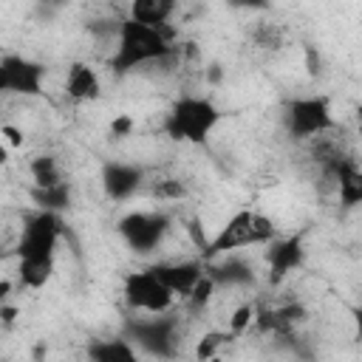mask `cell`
I'll use <instances>...</instances> for the list:
<instances>
[{"instance_id": "6", "label": "cell", "mask_w": 362, "mask_h": 362, "mask_svg": "<svg viewBox=\"0 0 362 362\" xmlns=\"http://www.w3.org/2000/svg\"><path fill=\"white\" fill-rule=\"evenodd\" d=\"M124 303L133 308V311H141V314H161V311H170L173 300L178 297L158 274H153L150 269H139V272H130L124 277Z\"/></svg>"}, {"instance_id": "30", "label": "cell", "mask_w": 362, "mask_h": 362, "mask_svg": "<svg viewBox=\"0 0 362 362\" xmlns=\"http://www.w3.org/2000/svg\"><path fill=\"white\" fill-rule=\"evenodd\" d=\"M0 317H3V322H6V325H11V322H14V317H17V308L3 305V308H0Z\"/></svg>"}, {"instance_id": "27", "label": "cell", "mask_w": 362, "mask_h": 362, "mask_svg": "<svg viewBox=\"0 0 362 362\" xmlns=\"http://www.w3.org/2000/svg\"><path fill=\"white\" fill-rule=\"evenodd\" d=\"M229 6L235 8H249V11H260V8H269V0H226Z\"/></svg>"}, {"instance_id": "32", "label": "cell", "mask_w": 362, "mask_h": 362, "mask_svg": "<svg viewBox=\"0 0 362 362\" xmlns=\"http://www.w3.org/2000/svg\"><path fill=\"white\" fill-rule=\"evenodd\" d=\"M48 3H62V0H48Z\"/></svg>"}, {"instance_id": "17", "label": "cell", "mask_w": 362, "mask_h": 362, "mask_svg": "<svg viewBox=\"0 0 362 362\" xmlns=\"http://www.w3.org/2000/svg\"><path fill=\"white\" fill-rule=\"evenodd\" d=\"M88 356L96 359V362H119V359L133 362L139 356V351H136V345H130L127 337H122V339H96V342H90Z\"/></svg>"}, {"instance_id": "7", "label": "cell", "mask_w": 362, "mask_h": 362, "mask_svg": "<svg viewBox=\"0 0 362 362\" xmlns=\"http://www.w3.org/2000/svg\"><path fill=\"white\" fill-rule=\"evenodd\" d=\"M127 339L141 345L150 356H173L178 339V320L167 311L136 317L127 322Z\"/></svg>"}, {"instance_id": "12", "label": "cell", "mask_w": 362, "mask_h": 362, "mask_svg": "<svg viewBox=\"0 0 362 362\" xmlns=\"http://www.w3.org/2000/svg\"><path fill=\"white\" fill-rule=\"evenodd\" d=\"M144 181V173L141 167L136 164H124V161H110L105 164L102 170V187H105V195L113 198V201H127L130 195L139 192Z\"/></svg>"}, {"instance_id": "25", "label": "cell", "mask_w": 362, "mask_h": 362, "mask_svg": "<svg viewBox=\"0 0 362 362\" xmlns=\"http://www.w3.org/2000/svg\"><path fill=\"white\" fill-rule=\"evenodd\" d=\"M130 130H133V119H130V116H116V119L110 122V133H113L116 139L130 136Z\"/></svg>"}, {"instance_id": "20", "label": "cell", "mask_w": 362, "mask_h": 362, "mask_svg": "<svg viewBox=\"0 0 362 362\" xmlns=\"http://www.w3.org/2000/svg\"><path fill=\"white\" fill-rule=\"evenodd\" d=\"M235 334L229 331H209V334H204L201 339H198V348H195V356L198 359H209V356H215L218 351H221V345H226L229 339H232Z\"/></svg>"}, {"instance_id": "8", "label": "cell", "mask_w": 362, "mask_h": 362, "mask_svg": "<svg viewBox=\"0 0 362 362\" xmlns=\"http://www.w3.org/2000/svg\"><path fill=\"white\" fill-rule=\"evenodd\" d=\"M167 232H170L167 212L136 209L119 221V235L136 255H150L153 249H158V243L167 238Z\"/></svg>"}, {"instance_id": "13", "label": "cell", "mask_w": 362, "mask_h": 362, "mask_svg": "<svg viewBox=\"0 0 362 362\" xmlns=\"http://www.w3.org/2000/svg\"><path fill=\"white\" fill-rule=\"evenodd\" d=\"M266 246H269V249H266V263H269V272H272L274 280H280V277H286L288 272L300 269L305 249H303V240H300L297 235H294V238H274V240H269Z\"/></svg>"}, {"instance_id": "31", "label": "cell", "mask_w": 362, "mask_h": 362, "mask_svg": "<svg viewBox=\"0 0 362 362\" xmlns=\"http://www.w3.org/2000/svg\"><path fill=\"white\" fill-rule=\"evenodd\" d=\"M356 127H359V133H362V105L356 107Z\"/></svg>"}, {"instance_id": "26", "label": "cell", "mask_w": 362, "mask_h": 362, "mask_svg": "<svg viewBox=\"0 0 362 362\" xmlns=\"http://www.w3.org/2000/svg\"><path fill=\"white\" fill-rule=\"evenodd\" d=\"M3 141H6L8 147H20V144H23V133H20L17 127H11V124H3Z\"/></svg>"}, {"instance_id": "15", "label": "cell", "mask_w": 362, "mask_h": 362, "mask_svg": "<svg viewBox=\"0 0 362 362\" xmlns=\"http://www.w3.org/2000/svg\"><path fill=\"white\" fill-rule=\"evenodd\" d=\"M65 90L76 102H93L102 96V79L88 62H74L65 76Z\"/></svg>"}, {"instance_id": "14", "label": "cell", "mask_w": 362, "mask_h": 362, "mask_svg": "<svg viewBox=\"0 0 362 362\" xmlns=\"http://www.w3.org/2000/svg\"><path fill=\"white\" fill-rule=\"evenodd\" d=\"M206 272L215 277L218 286H249L255 280L252 266L243 257H232V252L206 260Z\"/></svg>"}, {"instance_id": "5", "label": "cell", "mask_w": 362, "mask_h": 362, "mask_svg": "<svg viewBox=\"0 0 362 362\" xmlns=\"http://www.w3.org/2000/svg\"><path fill=\"white\" fill-rule=\"evenodd\" d=\"M283 127L291 139H317L334 127V113L325 96H300L286 102Z\"/></svg>"}, {"instance_id": "21", "label": "cell", "mask_w": 362, "mask_h": 362, "mask_svg": "<svg viewBox=\"0 0 362 362\" xmlns=\"http://www.w3.org/2000/svg\"><path fill=\"white\" fill-rule=\"evenodd\" d=\"M215 286H218V283H215V277H212L209 272H204V277H201V280L192 286V291L187 294V303H189L192 308H204V305L212 300Z\"/></svg>"}, {"instance_id": "28", "label": "cell", "mask_w": 362, "mask_h": 362, "mask_svg": "<svg viewBox=\"0 0 362 362\" xmlns=\"http://www.w3.org/2000/svg\"><path fill=\"white\" fill-rule=\"evenodd\" d=\"M305 62H308V74H320V57L314 48H305Z\"/></svg>"}, {"instance_id": "10", "label": "cell", "mask_w": 362, "mask_h": 362, "mask_svg": "<svg viewBox=\"0 0 362 362\" xmlns=\"http://www.w3.org/2000/svg\"><path fill=\"white\" fill-rule=\"evenodd\" d=\"M153 274H158L178 297H187L192 291V286L204 277L206 272V260L204 257H187V260H161L147 266Z\"/></svg>"}, {"instance_id": "16", "label": "cell", "mask_w": 362, "mask_h": 362, "mask_svg": "<svg viewBox=\"0 0 362 362\" xmlns=\"http://www.w3.org/2000/svg\"><path fill=\"white\" fill-rule=\"evenodd\" d=\"M178 0H130V17L147 25H170Z\"/></svg>"}, {"instance_id": "23", "label": "cell", "mask_w": 362, "mask_h": 362, "mask_svg": "<svg viewBox=\"0 0 362 362\" xmlns=\"http://www.w3.org/2000/svg\"><path fill=\"white\" fill-rule=\"evenodd\" d=\"M184 192H187L184 184L175 181V178H164V181L153 184V195L161 198V201H178V198H184Z\"/></svg>"}, {"instance_id": "4", "label": "cell", "mask_w": 362, "mask_h": 362, "mask_svg": "<svg viewBox=\"0 0 362 362\" xmlns=\"http://www.w3.org/2000/svg\"><path fill=\"white\" fill-rule=\"evenodd\" d=\"M221 122V110L206 96H181L164 116V133L175 141L204 144L206 136Z\"/></svg>"}, {"instance_id": "19", "label": "cell", "mask_w": 362, "mask_h": 362, "mask_svg": "<svg viewBox=\"0 0 362 362\" xmlns=\"http://www.w3.org/2000/svg\"><path fill=\"white\" fill-rule=\"evenodd\" d=\"M28 173H31L34 187H54V184L62 181V173H59L54 156H37V158H31Z\"/></svg>"}, {"instance_id": "2", "label": "cell", "mask_w": 362, "mask_h": 362, "mask_svg": "<svg viewBox=\"0 0 362 362\" xmlns=\"http://www.w3.org/2000/svg\"><path fill=\"white\" fill-rule=\"evenodd\" d=\"M175 51L178 45H175V34L170 25H147V23L127 17L119 25L116 45H113L107 65L116 74H127L144 65H156Z\"/></svg>"}, {"instance_id": "3", "label": "cell", "mask_w": 362, "mask_h": 362, "mask_svg": "<svg viewBox=\"0 0 362 362\" xmlns=\"http://www.w3.org/2000/svg\"><path fill=\"white\" fill-rule=\"evenodd\" d=\"M269 240H274L272 218H266L263 212H255V209H240L218 229V235L212 240H206V246L201 249V257L212 260L218 255L238 252L246 246H266Z\"/></svg>"}, {"instance_id": "22", "label": "cell", "mask_w": 362, "mask_h": 362, "mask_svg": "<svg viewBox=\"0 0 362 362\" xmlns=\"http://www.w3.org/2000/svg\"><path fill=\"white\" fill-rule=\"evenodd\" d=\"M255 314H257V308L252 305V303H243V305H238L235 311H232V317H229V331L238 337V334H243L249 325H255Z\"/></svg>"}, {"instance_id": "11", "label": "cell", "mask_w": 362, "mask_h": 362, "mask_svg": "<svg viewBox=\"0 0 362 362\" xmlns=\"http://www.w3.org/2000/svg\"><path fill=\"white\" fill-rule=\"evenodd\" d=\"M325 173L334 178L339 204H342L345 209L362 204V167H356V164H351L348 158L337 156V158L325 161Z\"/></svg>"}, {"instance_id": "9", "label": "cell", "mask_w": 362, "mask_h": 362, "mask_svg": "<svg viewBox=\"0 0 362 362\" xmlns=\"http://www.w3.org/2000/svg\"><path fill=\"white\" fill-rule=\"evenodd\" d=\"M45 68L28 57L6 54L0 62V90L20 93V96H40L42 93Z\"/></svg>"}, {"instance_id": "24", "label": "cell", "mask_w": 362, "mask_h": 362, "mask_svg": "<svg viewBox=\"0 0 362 362\" xmlns=\"http://www.w3.org/2000/svg\"><path fill=\"white\" fill-rule=\"evenodd\" d=\"M255 42L260 48H277L280 45V28L274 23H263L257 31H255Z\"/></svg>"}, {"instance_id": "29", "label": "cell", "mask_w": 362, "mask_h": 362, "mask_svg": "<svg viewBox=\"0 0 362 362\" xmlns=\"http://www.w3.org/2000/svg\"><path fill=\"white\" fill-rule=\"evenodd\" d=\"M351 314H354V331H356V339H362V305H356Z\"/></svg>"}, {"instance_id": "1", "label": "cell", "mask_w": 362, "mask_h": 362, "mask_svg": "<svg viewBox=\"0 0 362 362\" xmlns=\"http://www.w3.org/2000/svg\"><path fill=\"white\" fill-rule=\"evenodd\" d=\"M59 232L62 221L51 209H40L25 221L17 243V274L25 288H40L51 280Z\"/></svg>"}, {"instance_id": "18", "label": "cell", "mask_w": 362, "mask_h": 362, "mask_svg": "<svg viewBox=\"0 0 362 362\" xmlns=\"http://www.w3.org/2000/svg\"><path fill=\"white\" fill-rule=\"evenodd\" d=\"M31 198L40 209H51V212H59L71 204V187L68 181H59L54 187H34L31 189Z\"/></svg>"}]
</instances>
